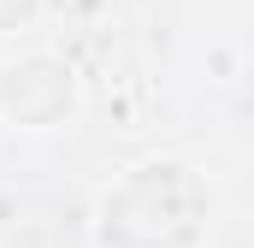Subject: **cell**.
I'll return each mask as SVG.
<instances>
[{
	"mask_svg": "<svg viewBox=\"0 0 254 248\" xmlns=\"http://www.w3.org/2000/svg\"><path fill=\"white\" fill-rule=\"evenodd\" d=\"M213 195L184 160H142L95 201L101 248H195L207 237Z\"/></svg>",
	"mask_w": 254,
	"mask_h": 248,
	"instance_id": "cell-1",
	"label": "cell"
},
{
	"mask_svg": "<svg viewBox=\"0 0 254 248\" xmlns=\"http://www.w3.org/2000/svg\"><path fill=\"white\" fill-rule=\"evenodd\" d=\"M83 107V83L77 71L48 54V48H24L18 60L0 65V119L24 136H48Z\"/></svg>",
	"mask_w": 254,
	"mask_h": 248,
	"instance_id": "cell-2",
	"label": "cell"
},
{
	"mask_svg": "<svg viewBox=\"0 0 254 248\" xmlns=\"http://www.w3.org/2000/svg\"><path fill=\"white\" fill-rule=\"evenodd\" d=\"M42 18V0H0V36H24Z\"/></svg>",
	"mask_w": 254,
	"mask_h": 248,
	"instance_id": "cell-3",
	"label": "cell"
}]
</instances>
